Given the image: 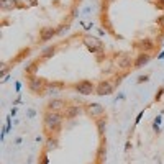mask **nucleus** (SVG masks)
<instances>
[{
    "instance_id": "18",
    "label": "nucleus",
    "mask_w": 164,
    "mask_h": 164,
    "mask_svg": "<svg viewBox=\"0 0 164 164\" xmlns=\"http://www.w3.org/2000/svg\"><path fill=\"white\" fill-rule=\"evenodd\" d=\"M153 128H154V131H156V133H159V130H161V115H158V117L154 118Z\"/></svg>"
},
{
    "instance_id": "19",
    "label": "nucleus",
    "mask_w": 164,
    "mask_h": 164,
    "mask_svg": "<svg viewBox=\"0 0 164 164\" xmlns=\"http://www.w3.org/2000/svg\"><path fill=\"white\" fill-rule=\"evenodd\" d=\"M23 3L26 7H36L38 5V0H23Z\"/></svg>"
},
{
    "instance_id": "17",
    "label": "nucleus",
    "mask_w": 164,
    "mask_h": 164,
    "mask_svg": "<svg viewBox=\"0 0 164 164\" xmlns=\"http://www.w3.org/2000/svg\"><path fill=\"white\" fill-rule=\"evenodd\" d=\"M36 71H38V62H33V64H30V66H26V74L35 76Z\"/></svg>"
},
{
    "instance_id": "8",
    "label": "nucleus",
    "mask_w": 164,
    "mask_h": 164,
    "mask_svg": "<svg viewBox=\"0 0 164 164\" xmlns=\"http://www.w3.org/2000/svg\"><path fill=\"white\" fill-rule=\"evenodd\" d=\"M87 112L90 117H102L103 112H105V108L100 105V103H90L87 107Z\"/></svg>"
},
{
    "instance_id": "10",
    "label": "nucleus",
    "mask_w": 164,
    "mask_h": 164,
    "mask_svg": "<svg viewBox=\"0 0 164 164\" xmlns=\"http://www.w3.org/2000/svg\"><path fill=\"white\" fill-rule=\"evenodd\" d=\"M149 61H151V56H149L148 53H141V54L136 57V61H135L133 64H135V67H141V66H144V64H148Z\"/></svg>"
},
{
    "instance_id": "26",
    "label": "nucleus",
    "mask_w": 164,
    "mask_h": 164,
    "mask_svg": "<svg viewBox=\"0 0 164 164\" xmlns=\"http://www.w3.org/2000/svg\"><path fill=\"white\" fill-rule=\"evenodd\" d=\"M148 81V76H141V77H138V82L141 84V82H146Z\"/></svg>"
},
{
    "instance_id": "21",
    "label": "nucleus",
    "mask_w": 164,
    "mask_h": 164,
    "mask_svg": "<svg viewBox=\"0 0 164 164\" xmlns=\"http://www.w3.org/2000/svg\"><path fill=\"white\" fill-rule=\"evenodd\" d=\"M40 164H49V158H48V156H46V153H43V154H41Z\"/></svg>"
},
{
    "instance_id": "2",
    "label": "nucleus",
    "mask_w": 164,
    "mask_h": 164,
    "mask_svg": "<svg viewBox=\"0 0 164 164\" xmlns=\"http://www.w3.org/2000/svg\"><path fill=\"white\" fill-rule=\"evenodd\" d=\"M84 44L87 46V49L90 53H100V51H103L102 41L98 40V38H95V36H85V38H84Z\"/></svg>"
},
{
    "instance_id": "23",
    "label": "nucleus",
    "mask_w": 164,
    "mask_h": 164,
    "mask_svg": "<svg viewBox=\"0 0 164 164\" xmlns=\"http://www.w3.org/2000/svg\"><path fill=\"white\" fill-rule=\"evenodd\" d=\"M143 113H144V110L138 113V117H136V120H135V126H136V125H138V123L141 122V118H143Z\"/></svg>"
},
{
    "instance_id": "14",
    "label": "nucleus",
    "mask_w": 164,
    "mask_h": 164,
    "mask_svg": "<svg viewBox=\"0 0 164 164\" xmlns=\"http://www.w3.org/2000/svg\"><path fill=\"white\" fill-rule=\"evenodd\" d=\"M105 128H107V118H100V120H97V131H98L100 136L105 135Z\"/></svg>"
},
{
    "instance_id": "1",
    "label": "nucleus",
    "mask_w": 164,
    "mask_h": 164,
    "mask_svg": "<svg viewBox=\"0 0 164 164\" xmlns=\"http://www.w3.org/2000/svg\"><path fill=\"white\" fill-rule=\"evenodd\" d=\"M61 122H62V115L59 112H46L44 115V126L48 131H59L61 130Z\"/></svg>"
},
{
    "instance_id": "7",
    "label": "nucleus",
    "mask_w": 164,
    "mask_h": 164,
    "mask_svg": "<svg viewBox=\"0 0 164 164\" xmlns=\"http://www.w3.org/2000/svg\"><path fill=\"white\" fill-rule=\"evenodd\" d=\"M48 107H49V110H53V112H61V110L66 108V102H64L62 98H51L49 103H48Z\"/></svg>"
},
{
    "instance_id": "6",
    "label": "nucleus",
    "mask_w": 164,
    "mask_h": 164,
    "mask_svg": "<svg viewBox=\"0 0 164 164\" xmlns=\"http://www.w3.org/2000/svg\"><path fill=\"white\" fill-rule=\"evenodd\" d=\"M113 92V84L112 82H100L95 87V94L97 95H110Z\"/></svg>"
},
{
    "instance_id": "5",
    "label": "nucleus",
    "mask_w": 164,
    "mask_h": 164,
    "mask_svg": "<svg viewBox=\"0 0 164 164\" xmlns=\"http://www.w3.org/2000/svg\"><path fill=\"white\" fill-rule=\"evenodd\" d=\"M0 8L3 12H8V10H15V8H26L25 3H21L18 0H2L0 2Z\"/></svg>"
},
{
    "instance_id": "12",
    "label": "nucleus",
    "mask_w": 164,
    "mask_h": 164,
    "mask_svg": "<svg viewBox=\"0 0 164 164\" xmlns=\"http://www.w3.org/2000/svg\"><path fill=\"white\" fill-rule=\"evenodd\" d=\"M81 113H82V108L77 107V105L66 108V118H74V117H77V115H81Z\"/></svg>"
},
{
    "instance_id": "24",
    "label": "nucleus",
    "mask_w": 164,
    "mask_h": 164,
    "mask_svg": "<svg viewBox=\"0 0 164 164\" xmlns=\"http://www.w3.org/2000/svg\"><path fill=\"white\" fill-rule=\"evenodd\" d=\"M67 30V26H61V28H59V30H56L57 31V35H64V31Z\"/></svg>"
},
{
    "instance_id": "9",
    "label": "nucleus",
    "mask_w": 164,
    "mask_h": 164,
    "mask_svg": "<svg viewBox=\"0 0 164 164\" xmlns=\"http://www.w3.org/2000/svg\"><path fill=\"white\" fill-rule=\"evenodd\" d=\"M54 35H57V31L54 30V28H43L41 30V33H40V41H49L53 38Z\"/></svg>"
},
{
    "instance_id": "3",
    "label": "nucleus",
    "mask_w": 164,
    "mask_h": 164,
    "mask_svg": "<svg viewBox=\"0 0 164 164\" xmlns=\"http://www.w3.org/2000/svg\"><path fill=\"white\" fill-rule=\"evenodd\" d=\"M28 85H30V89L33 90V92H43V90L48 87L46 81H44L43 77H38V76H31Z\"/></svg>"
},
{
    "instance_id": "30",
    "label": "nucleus",
    "mask_w": 164,
    "mask_h": 164,
    "mask_svg": "<svg viewBox=\"0 0 164 164\" xmlns=\"http://www.w3.org/2000/svg\"><path fill=\"white\" fill-rule=\"evenodd\" d=\"M158 164H161V163H158Z\"/></svg>"
},
{
    "instance_id": "27",
    "label": "nucleus",
    "mask_w": 164,
    "mask_h": 164,
    "mask_svg": "<svg viewBox=\"0 0 164 164\" xmlns=\"http://www.w3.org/2000/svg\"><path fill=\"white\" fill-rule=\"evenodd\" d=\"M35 115H36V112L33 110V108H31V110H28V117H30V118H33Z\"/></svg>"
},
{
    "instance_id": "25",
    "label": "nucleus",
    "mask_w": 164,
    "mask_h": 164,
    "mask_svg": "<svg viewBox=\"0 0 164 164\" xmlns=\"http://www.w3.org/2000/svg\"><path fill=\"white\" fill-rule=\"evenodd\" d=\"M158 25H159V26H161V28L164 30V16H161V18L158 20Z\"/></svg>"
},
{
    "instance_id": "13",
    "label": "nucleus",
    "mask_w": 164,
    "mask_h": 164,
    "mask_svg": "<svg viewBox=\"0 0 164 164\" xmlns=\"http://www.w3.org/2000/svg\"><path fill=\"white\" fill-rule=\"evenodd\" d=\"M105 158H107V146L105 144H100L97 149V159H98V163H102V161H105Z\"/></svg>"
},
{
    "instance_id": "15",
    "label": "nucleus",
    "mask_w": 164,
    "mask_h": 164,
    "mask_svg": "<svg viewBox=\"0 0 164 164\" xmlns=\"http://www.w3.org/2000/svg\"><path fill=\"white\" fill-rule=\"evenodd\" d=\"M54 53H56V48H54V46H49V48H46L44 51L41 53V57H43V59H46V57H51Z\"/></svg>"
},
{
    "instance_id": "11",
    "label": "nucleus",
    "mask_w": 164,
    "mask_h": 164,
    "mask_svg": "<svg viewBox=\"0 0 164 164\" xmlns=\"http://www.w3.org/2000/svg\"><path fill=\"white\" fill-rule=\"evenodd\" d=\"M57 138H54V136H49V138L46 139V144H44V153H49V151H54V149L57 148Z\"/></svg>"
},
{
    "instance_id": "16",
    "label": "nucleus",
    "mask_w": 164,
    "mask_h": 164,
    "mask_svg": "<svg viewBox=\"0 0 164 164\" xmlns=\"http://www.w3.org/2000/svg\"><path fill=\"white\" fill-rule=\"evenodd\" d=\"M136 46L143 48V49H151V48H153V43L149 40H143V41H139V43H136Z\"/></svg>"
},
{
    "instance_id": "22",
    "label": "nucleus",
    "mask_w": 164,
    "mask_h": 164,
    "mask_svg": "<svg viewBox=\"0 0 164 164\" xmlns=\"http://www.w3.org/2000/svg\"><path fill=\"white\" fill-rule=\"evenodd\" d=\"M163 94H164V89L161 87L158 92H156V97H154V100H156V102H159V100H161V97H163Z\"/></svg>"
},
{
    "instance_id": "28",
    "label": "nucleus",
    "mask_w": 164,
    "mask_h": 164,
    "mask_svg": "<svg viewBox=\"0 0 164 164\" xmlns=\"http://www.w3.org/2000/svg\"><path fill=\"white\" fill-rule=\"evenodd\" d=\"M130 148H131V143L126 141V144H125V151H130Z\"/></svg>"
},
{
    "instance_id": "4",
    "label": "nucleus",
    "mask_w": 164,
    "mask_h": 164,
    "mask_svg": "<svg viewBox=\"0 0 164 164\" xmlns=\"http://www.w3.org/2000/svg\"><path fill=\"white\" fill-rule=\"evenodd\" d=\"M95 87H97V85H94L90 81H82L76 85V90L79 94H82V95H90V94L95 92Z\"/></svg>"
},
{
    "instance_id": "31",
    "label": "nucleus",
    "mask_w": 164,
    "mask_h": 164,
    "mask_svg": "<svg viewBox=\"0 0 164 164\" xmlns=\"http://www.w3.org/2000/svg\"><path fill=\"white\" fill-rule=\"evenodd\" d=\"M79 2H81V0H79Z\"/></svg>"
},
{
    "instance_id": "29",
    "label": "nucleus",
    "mask_w": 164,
    "mask_h": 164,
    "mask_svg": "<svg viewBox=\"0 0 164 164\" xmlns=\"http://www.w3.org/2000/svg\"><path fill=\"white\" fill-rule=\"evenodd\" d=\"M10 115H12V117H15V115H16V108H15V107L12 108V112H10Z\"/></svg>"
},
{
    "instance_id": "20",
    "label": "nucleus",
    "mask_w": 164,
    "mask_h": 164,
    "mask_svg": "<svg viewBox=\"0 0 164 164\" xmlns=\"http://www.w3.org/2000/svg\"><path fill=\"white\" fill-rule=\"evenodd\" d=\"M120 66H122V67H128V66H131V59L125 57L123 61H120Z\"/></svg>"
}]
</instances>
